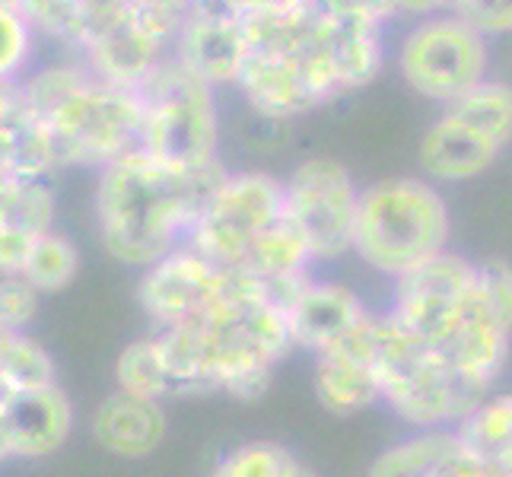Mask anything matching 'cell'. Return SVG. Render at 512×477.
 Masks as SVG:
<instances>
[{"label": "cell", "instance_id": "obj_1", "mask_svg": "<svg viewBox=\"0 0 512 477\" xmlns=\"http://www.w3.org/2000/svg\"><path fill=\"white\" fill-rule=\"evenodd\" d=\"M223 163L185 169L144 147L96 172L93 210L102 249L128 268H150L191 239Z\"/></svg>", "mask_w": 512, "mask_h": 477}, {"label": "cell", "instance_id": "obj_2", "mask_svg": "<svg viewBox=\"0 0 512 477\" xmlns=\"http://www.w3.org/2000/svg\"><path fill=\"white\" fill-rule=\"evenodd\" d=\"M23 96L55 140L61 169L99 172L140 147V93L102 80L77 55L35 67L23 80Z\"/></svg>", "mask_w": 512, "mask_h": 477}, {"label": "cell", "instance_id": "obj_3", "mask_svg": "<svg viewBox=\"0 0 512 477\" xmlns=\"http://www.w3.org/2000/svg\"><path fill=\"white\" fill-rule=\"evenodd\" d=\"M249 51L280 61L309 90L312 102L328 105L373 83L385 67V29L322 13L306 4L245 16Z\"/></svg>", "mask_w": 512, "mask_h": 477}, {"label": "cell", "instance_id": "obj_4", "mask_svg": "<svg viewBox=\"0 0 512 477\" xmlns=\"http://www.w3.org/2000/svg\"><path fill=\"white\" fill-rule=\"evenodd\" d=\"M182 328L198 353L210 392L220 388L245 401L264 395L274 366L293 350L287 309L242 268H226L214 306Z\"/></svg>", "mask_w": 512, "mask_h": 477}, {"label": "cell", "instance_id": "obj_5", "mask_svg": "<svg viewBox=\"0 0 512 477\" xmlns=\"http://www.w3.org/2000/svg\"><path fill=\"white\" fill-rule=\"evenodd\" d=\"M449 204L423 175H392L360 191L353 255L373 271L398 280L449 249Z\"/></svg>", "mask_w": 512, "mask_h": 477}, {"label": "cell", "instance_id": "obj_6", "mask_svg": "<svg viewBox=\"0 0 512 477\" xmlns=\"http://www.w3.org/2000/svg\"><path fill=\"white\" fill-rule=\"evenodd\" d=\"M376 369L382 401L417 430L458 427L487 401L490 388L439 360V353L404 331L392 315H376Z\"/></svg>", "mask_w": 512, "mask_h": 477}, {"label": "cell", "instance_id": "obj_7", "mask_svg": "<svg viewBox=\"0 0 512 477\" xmlns=\"http://www.w3.org/2000/svg\"><path fill=\"white\" fill-rule=\"evenodd\" d=\"M144 134L140 147L185 169L220 166V105L217 86L172 55L140 86Z\"/></svg>", "mask_w": 512, "mask_h": 477}, {"label": "cell", "instance_id": "obj_8", "mask_svg": "<svg viewBox=\"0 0 512 477\" xmlns=\"http://www.w3.org/2000/svg\"><path fill=\"white\" fill-rule=\"evenodd\" d=\"M395 67L411 93L446 109L490 77V39L455 10L423 16L401 32Z\"/></svg>", "mask_w": 512, "mask_h": 477}, {"label": "cell", "instance_id": "obj_9", "mask_svg": "<svg viewBox=\"0 0 512 477\" xmlns=\"http://www.w3.org/2000/svg\"><path fill=\"white\" fill-rule=\"evenodd\" d=\"M284 220V179L271 172H223L204 201L191 245L220 268H245L255 245Z\"/></svg>", "mask_w": 512, "mask_h": 477}, {"label": "cell", "instance_id": "obj_10", "mask_svg": "<svg viewBox=\"0 0 512 477\" xmlns=\"http://www.w3.org/2000/svg\"><path fill=\"white\" fill-rule=\"evenodd\" d=\"M360 185L338 159L312 156L284 179V217L315 264L353 255Z\"/></svg>", "mask_w": 512, "mask_h": 477}, {"label": "cell", "instance_id": "obj_11", "mask_svg": "<svg viewBox=\"0 0 512 477\" xmlns=\"http://www.w3.org/2000/svg\"><path fill=\"white\" fill-rule=\"evenodd\" d=\"M474 287H478V264L446 249L395 280L388 315L417 341L436 347L465 312Z\"/></svg>", "mask_w": 512, "mask_h": 477}, {"label": "cell", "instance_id": "obj_12", "mask_svg": "<svg viewBox=\"0 0 512 477\" xmlns=\"http://www.w3.org/2000/svg\"><path fill=\"white\" fill-rule=\"evenodd\" d=\"M175 29L134 4L99 23L77 48V58L102 80L140 90L144 80L172 55Z\"/></svg>", "mask_w": 512, "mask_h": 477}, {"label": "cell", "instance_id": "obj_13", "mask_svg": "<svg viewBox=\"0 0 512 477\" xmlns=\"http://www.w3.org/2000/svg\"><path fill=\"white\" fill-rule=\"evenodd\" d=\"M172 58L217 90L239 86L249 61L245 16L229 0H191L172 39Z\"/></svg>", "mask_w": 512, "mask_h": 477}, {"label": "cell", "instance_id": "obj_14", "mask_svg": "<svg viewBox=\"0 0 512 477\" xmlns=\"http://www.w3.org/2000/svg\"><path fill=\"white\" fill-rule=\"evenodd\" d=\"M223 271L226 268H220V264L194 249L191 242H185L160 261H153L150 268H144L137 284V299L160 331L182 328L198 322L214 306L223 284Z\"/></svg>", "mask_w": 512, "mask_h": 477}, {"label": "cell", "instance_id": "obj_15", "mask_svg": "<svg viewBox=\"0 0 512 477\" xmlns=\"http://www.w3.org/2000/svg\"><path fill=\"white\" fill-rule=\"evenodd\" d=\"M315 395L331 414H357L382 401L376 369V315L338 347L315 357Z\"/></svg>", "mask_w": 512, "mask_h": 477}, {"label": "cell", "instance_id": "obj_16", "mask_svg": "<svg viewBox=\"0 0 512 477\" xmlns=\"http://www.w3.org/2000/svg\"><path fill=\"white\" fill-rule=\"evenodd\" d=\"M503 150L506 147H500L474 121L458 115L455 109H443V115L420 137L417 166L423 179L436 185H462L481 179Z\"/></svg>", "mask_w": 512, "mask_h": 477}, {"label": "cell", "instance_id": "obj_17", "mask_svg": "<svg viewBox=\"0 0 512 477\" xmlns=\"http://www.w3.org/2000/svg\"><path fill=\"white\" fill-rule=\"evenodd\" d=\"M373 315L363 299L344 284L309 277L287 306V325L293 347L309 350L312 357L344 344L366 318Z\"/></svg>", "mask_w": 512, "mask_h": 477}, {"label": "cell", "instance_id": "obj_18", "mask_svg": "<svg viewBox=\"0 0 512 477\" xmlns=\"http://www.w3.org/2000/svg\"><path fill=\"white\" fill-rule=\"evenodd\" d=\"M10 458H45L64 446L74 427V408L58 382L42 388H16L0 401Z\"/></svg>", "mask_w": 512, "mask_h": 477}, {"label": "cell", "instance_id": "obj_19", "mask_svg": "<svg viewBox=\"0 0 512 477\" xmlns=\"http://www.w3.org/2000/svg\"><path fill=\"white\" fill-rule=\"evenodd\" d=\"M509 341H512V331H506L497 322V315L487 309L478 287H474L465 312L458 315L452 331L433 350L439 353V360L455 369V373H462L490 388L506 366Z\"/></svg>", "mask_w": 512, "mask_h": 477}, {"label": "cell", "instance_id": "obj_20", "mask_svg": "<svg viewBox=\"0 0 512 477\" xmlns=\"http://www.w3.org/2000/svg\"><path fill=\"white\" fill-rule=\"evenodd\" d=\"M369 477H490V468L474 455L455 427L423 430L376 458Z\"/></svg>", "mask_w": 512, "mask_h": 477}, {"label": "cell", "instance_id": "obj_21", "mask_svg": "<svg viewBox=\"0 0 512 477\" xmlns=\"http://www.w3.org/2000/svg\"><path fill=\"white\" fill-rule=\"evenodd\" d=\"M96 443L121 458H147L166 436V414L156 398H140L131 392L109 395L93 414Z\"/></svg>", "mask_w": 512, "mask_h": 477}, {"label": "cell", "instance_id": "obj_22", "mask_svg": "<svg viewBox=\"0 0 512 477\" xmlns=\"http://www.w3.org/2000/svg\"><path fill=\"white\" fill-rule=\"evenodd\" d=\"M115 382L121 392H131L140 398H175L179 385L172 379V369L166 360V350L160 334L153 338H140L121 350V357L115 363Z\"/></svg>", "mask_w": 512, "mask_h": 477}, {"label": "cell", "instance_id": "obj_23", "mask_svg": "<svg viewBox=\"0 0 512 477\" xmlns=\"http://www.w3.org/2000/svg\"><path fill=\"white\" fill-rule=\"evenodd\" d=\"M58 201L48 179H0V229L42 236L55 229Z\"/></svg>", "mask_w": 512, "mask_h": 477}, {"label": "cell", "instance_id": "obj_24", "mask_svg": "<svg viewBox=\"0 0 512 477\" xmlns=\"http://www.w3.org/2000/svg\"><path fill=\"white\" fill-rule=\"evenodd\" d=\"M42 35L13 0H0V86H20L39 67Z\"/></svg>", "mask_w": 512, "mask_h": 477}, {"label": "cell", "instance_id": "obj_25", "mask_svg": "<svg viewBox=\"0 0 512 477\" xmlns=\"http://www.w3.org/2000/svg\"><path fill=\"white\" fill-rule=\"evenodd\" d=\"M80 271V252L58 229H48L39 239L32 242V252L26 258L23 277L39 293H58L64 287L74 284V277Z\"/></svg>", "mask_w": 512, "mask_h": 477}, {"label": "cell", "instance_id": "obj_26", "mask_svg": "<svg viewBox=\"0 0 512 477\" xmlns=\"http://www.w3.org/2000/svg\"><path fill=\"white\" fill-rule=\"evenodd\" d=\"M455 433L484 465H493L512 449V395L487 398L478 411L458 423Z\"/></svg>", "mask_w": 512, "mask_h": 477}, {"label": "cell", "instance_id": "obj_27", "mask_svg": "<svg viewBox=\"0 0 512 477\" xmlns=\"http://www.w3.org/2000/svg\"><path fill=\"white\" fill-rule=\"evenodd\" d=\"M446 109H455L458 115L474 121V125L487 131L500 147L512 144V83L487 77L458 102L446 105Z\"/></svg>", "mask_w": 512, "mask_h": 477}, {"label": "cell", "instance_id": "obj_28", "mask_svg": "<svg viewBox=\"0 0 512 477\" xmlns=\"http://www.w3.org/2000/svg\"><path fill=\"white\" fill-rule=\"evenodd\" d=\"M0 382H4L10 392H16V388L51 385L55 382V363H51L48 350L42 344H35L29 334L13 331L4 369H0Z\"/></svg>", "mask_w": 512, "mask_h": 477}, {"label": "cell", "instance_id": "obj_29", "mask_svg": "<svg viewBox=\"0 0 512 477\" xmlns=\"http://www.w3.org/2000/svg\"><path fill=\"white\" fill-rule=\"evenodd\" d=\"M303 468L296 458L274 443H249L229 452L214 477H296Z\"/></svg>", "mask_w": 512, "mask_h": 477}, {"label": "cell", "instance_id": "obj_30", "mask_svg": "<svg viewBox=\"0 0 512 477\" xmlns=\"http://www.w3.org/2000/svg\"><path fill=\"white\" fill-rule=\"evenodd\" d=\"M39 312V290L23 274L0 277V328L26 331Z\"/></svg>", "mask_w": 512, "mask_h": 477}, {"label": "cell", "instance_id": "obj_31", "mask_svg": "<svg viewBox=\"0 0 512 477\" xmlns=\"http://www.w3.org/2000/svg\"><path fill=\"white\" fill-rule=\"evenodd\" d=\"M478 293L497 322L512 331V268L506 261L493 258L478 264Z\"/></svg>", "mask_w": 512, "mask_h": 477}, {"label": "cell", "instance_id": "obj_32", "mask_svg": "<svg viewBox=\"0 0 512 477\" xmlns=\"http://www.w3.org/2000/svg\"><path fill=\"white\" fill-rule=\"evenodd\" d=\"M452 10L487 39L512 35V0H452Z\"/></svg>", "mask_w": 512, "mask_h": 477}, {"label": "cell", "instance_id": "obj_33", "mask_svg": "<svg viewBox=\"0 0 512 477\" xmlns=\"http://www.w3.org/2000/svg\"><path fill=\"white\" fill-rule=\"evenodd\" d=\"M137 4L144 7L147 13H153L156 20H163L166 26L179 29L182 16H185L188 7H191V0H137Z\"/></svg>", "mask_w": 512, "mask_h": 477}, {"label": "cell", "instance_id": "obj_34", "mask_svg": "<svg viewBox=\"0 0 512 477\" xmlns=\"http://www.w3.org/2000/svg\"><path fill=\"white\" fill-rule=\"evenodd\" d=\"M398 10H401V20L414 23V20H423V16L452 10V0H398Z\"/></svg>", "mask_w": 512, "mask_h": 477}, {"label": "cell", "instance_id": "obj_35", "mask_svg": "<svg viewBox=\"0 0 512 477\" xmlns=\"http://www.w3.org/2000/svg\"><path fill=\"white\" fill-rule=\"evenodd\" d=\"M242 16L249 13H261V10H280V7H296L303 4V0H229Z\"/></svg>", "mask_w": 512, "mask_h": 477}, {"label": "cell", "instance_id": "obj_36", "mask_svg": "<svg viewBox=\"0 0 512 477\" xmlns=\"http://www.w3.org/2000/svg\"><path fill=\"white\" fill-rule=\"evenodd\" d=\"M7 392L10 388L0 382V401L7 398ZM4 458H10V446H7V433H4V420H0V462H4Z\"/></svg>", "mask_w": 512, "mask_h": 477}, {"label": "cell", "instance_id": "obj_37", "mask_svg": "<svg viewBox=\"0 0 512 477\" xmlns=\"http://www.w3.org/2000/svg\"><path fill=\"white\" fill-rule=\"evenodd\" d=\"M10 338H13V331L0 328V369H4V360H7V347H10Z\"/></svg>", "mask_w": 512, "mask_h": 477}, {"label": "cell", "instance_id": "obj_38", "mask_svg": "<svg viewBox=\"0 0 512 477\" xmlns=\"http://www.w3.org/2000/svg\"><path fill=\"white\" fill-rule=\"evenodd\" d=\"M296 477H319V474H315V471H309V468L303 465V468H299V471H296Z\"/></svg>", "mask_w": 512, "mask_h": 477}]
</instances>
